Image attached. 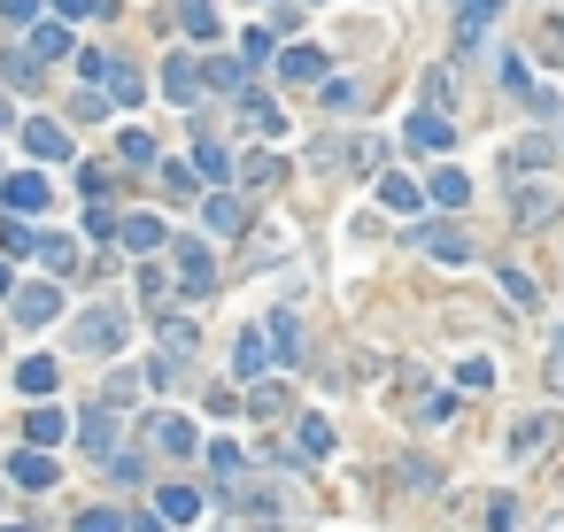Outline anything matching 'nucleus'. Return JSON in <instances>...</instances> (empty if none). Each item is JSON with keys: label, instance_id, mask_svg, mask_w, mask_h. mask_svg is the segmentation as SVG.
<instances>
[{"label": "nucleus", "instance_id": "nucleus-19", "mask_svg": "<svg viewBox=\"0 0 564 532\" xmlns=\"http://www.w3.org/2000/svg\"><path fill=\"white\" fill-rule=\"evenodd\" d=\"M549 432H556V417H518V424H511V456H534Z\"/></svg>", "mask_w": 564, "mask_h": 532}, {"label": "nucleus", "instance_id": "nucleus-5", "mask_svg": "<svg viewBox=\"0 0 564 532\" xmlns=\"http://www.w3.org/2000/svg\"><path fill=\"white\" fill-rule=\"evenodd\" d=\"M147 440H155L163 456H201V432H194L186 417H155V424H147Z\"/></svg>", "mask_w": 564, "mask_h": 532}, {"label": "nucleus", "instance_id": "nucleus-40", "mask_svg": "<svg viewBox=\"0 0 564 532\" xmlns=\"http://www.w3.org/2000/svg\"><path fill=\"white\" fill-rule=\"evenodd\" d=\"M77 532H124L117 509H77Z\"/></svg>", "mask_w": 564, "mask_h": 532}, {"label": "nucleus", "instance_id": "nucleus-21", "mask_svg": "<svg viewBox=\"0 0 564 532\" xmlns=\"http://www.w3.org/2000/svg\"><path fill=\"white\" fill-rule=\"evenodd\" d=\"M117 154H124V170H155V139H147L139 124H132V132L117 139Z\"/></svg>", "mask_w": 564, "mask_h": 532}, {"label": "nucleus", "instance_id": "nucleus-12", "mask_svg": "<svg viewBox=\"0 0 564 532\" xmlns=\"http://www.w3.org/2000/svg\"><path fill=\"white\" fill-rule=\"evenodd\" d=\"M155 517H163V524H194L201 517V494L194 486H163V494H155Z\"/></svg>", "mask_w": 564, "mask_h": 532}, {"label": "nucleus", "instance_id": "nucleus-34", "mask_svg": "<svg viewBox=\"0 0 564 532\" xmlns=\"http://www.w3.org/2000/svg\"><path fill=\"white\" fill-rule=\"evenodd\" d=\"M232 363H240V379H256V371H263V332L240 339V347H232Z\"/></svg>", "mask_w": 564, "mask_h": 532}, {"label": "nucleus", "instance_id": "nucleus-49", "mask_svg": "<svg viewBox=\"0 0 564 532\" xmlns=\"http://www.w3.org/2000/svg\"><path fill=\"white\" fill-rule=\"evenodd\" d=\"M0 532H39V524H0Z\"/></svg>", "mask_w": 564, "mask_h": 532}, {"label": "nucleus", "instance_id": "nucleus-18", "mask_svg": "<svg viewBox=\"0 0 564 532\" xmlns=\"http://www.w3.org/2000/svg\"><path fill=\"white\" fill-rule=\"evenodd\" d=\"M201 456H209V471H217L224 486H240V471H248V456H240V448H232V440H209V448H201Z\"/></svg>", "mask_w": 564, "mask_h": 532}, {"label": "nucleus", "instance_id": "nucleus-28", "mask_svg": "<svg viewBox=\"0 0 564 532\" xmlns=\"http://www.w3.org/2000/svg\"><path fill=\"white\" fill-rule=\"evenodd\" d=\"M248 417H286V386H279V379H263V386L248 394Z\"/></svg>", "mask_w": 564, "mask_h": 532}, {"label": "nucleus", "instance_id": "nucleus-11", "mask_svg": "<svg viewBox=\"0 0 564 532\" xmlns=\"http://www.w3.org/2000/svg\"><path fill=\"white\" fill-rule=\"evenodd\" d=\"M0 194H9V209H16V216H32V209H47V177H39V170H16Z\"/></svg>", "mask_w": 564, "mask_h": 532}, {"label": "nucleus", "instance_id": "nucleus-16", "mask_svg": "<svg viewBox=\"0 0 564 532\" xmlns=\"http://www.w3.org/2000/svg\"><path fill=\"white\" fill-rule=\"evenodd\" d=\"M24 32H32V47H24L32 62H62V54H70V32H62V24H24Z\"/></svg>", "mask_w": 564, "mask_h": 532}, {"label": "nucleus", "instance_id": "nucleus-45", "mask_svg": "<svg viewBox=\"0 0 564 532\" xmlns=\"http://www.w3.org/2000/svg\"><path fill=\"white\" fill-rule=\"evenodd\" d=\"M124 401H139V379L124 371V379H109V409H124Z\"/></svg>", "mask_w": 564, "mask_h": 532}, {"label": "nucleus", "instance_id": "nucleus-24", "mask_svg": "<svg viewBox=\"0 0 564 532\" xmlns=\"http://www.w3.org/2000/svg\"><path fill=\"white\" fill-rule=\"evenodd\" d=\"M9 479L16 486H54V463L47 456H9Z\"/></svg>", "mask_w": 564, "mask_h": 532}, {"label": "nucleus", "instance_id": "nucleus-46", "mask_svg": "<svg viewBox=\"0 0 564 532\" xmlns=\"http://www.w3.org/2000/svg\"><path fill=\"white\" fill-rule=\"evenodd\" d=\"M124 532H163V517H124Z\"/></svg>", "mask_w": 564, "mask_h": 532}, {"label": "nucleus", "instance_id": "nucleus-7", "mask_svg": "<svg viewBox=\"0 0 564 532\" xmlns=\"http://www.w3.org/2000/svg\"><path fill=\"white\" fill-rule=\"evenodd\" d=\"M24 147H32L39 162H70V154H77V147H70V132H62V124H47V116H32V124H24Z\"/></svg>", "mask_w": 564, "mask_h": 532}, {"label": "nucleus", "instance_id": "nucleus-6", "mask_svg": "<svg viewBox=\"0 0 564 532\" xmlns=\"http://www.w3.org/2000/svg\"><path fill=\"white\" fill-rule=\"evenodd\" d=\"M379 209H394V216H418V209H426V186H410L402 170H379Z\"/></svg>", "mask_w": 564, "mask_h": 532}, {"label": "nucleus", "instance_id": "nucleus-48", "mask_svg": "<svg viewBox=\"0 0 564 532\" xmlns=\"http://www.w3.org/2000/svg\"><path fill=\"white\" fill-rule=\"evenodd\" d=\"M9 286H16V279H9V262H0V294H9Z\"/></svg>", "mask_w": 564, "mask_h": 532}, {"label": "nucleus", "instance_id": "nucleus-17", "mask_svg": "<svg viewBox=\"0 0 564 532\" xmlns=\"http://www.w3.org/2000/svg\"><path fill=\"white\" fill-rule=\"evenodd\" d=\"M201 216H209V232H240V224H248L240 194H209V201H201Z\"/></svg>", "mask_w": 564, "mask_h": 532}, {"label": "nucleus", "instance_id": "nucleus-32", "mask_svg": "<svg viewBox=\"0 0 564 532\" xmlns=\"http://www.w3.org/2000/svg\"><path fill=\"white\" fill-rule=\"evenodd\" d=\"M317 70H326V62H317V47H286V54H279V77H317Z\"/></svg>", "mask_w": 564, "mask_h": 532}, {"label": "nucleus", "instance_id": "nucleus-14", "mask_svg": "<svg viewBox=\"0 0 564 532\" xmlns=\"http://www.w3.org/2000/svg\"><path fill=\"white\" fill-rule=\"evenodd\" d=\"M117 232H124V247H132V255H155V247L171 239V232H163V216H124Z\"/></svg>", "mask_w": 564, "mask_h": 532}, {"label": "nucleus", "instance_id": "nucleus-31", "mask_svg": "<svg viewBox=\"0 0 564 532\" xmlns=\"http://www.w3.org/2000/svg\"><path fill=\"white\" fill-rule=\"evenodd\" d=\"M240 116H248L256 132H271V139L286 132V116H279V101H240Z\"/></svg>", "mask_w": 564, "mask_h": 532}, {"label": "nucleus", "instance_id": "nucleus-1", "mask_svg": "<svg viewBox=\"0 0 564 532\" xmlns=\"http://www.w3.org/2000/svg\"><path fill=\"white\" fill-rule=\"evenodd\" d=\"M77 347H86V355H117L124 347V309L117 301L86 309V317H77Z\"/></svg>", "mask_w": 564, "mask_h": 532}, {"label": "nucleus", "instance_id": "nucleus-23", "mask_svg": "<svg viewBox=\"0 0 564 532\" xmlns=\"http://www.w3.org/2000/svg\"><path fill=\"white\" fill-rule=\"evenodd\" d=\"M426 255L433 262H471V239L464 232H426Z\"/></svg>", "mask_w": 564, "mask_h": 532}, {"label": "nucleus", "instance_id": "nucleus-42", "mask_svg": "<svg viewBox=\"0 0 564 532\" xmlns=\"http://www.w3.org/2000/svg\"><path fill=\"white\" fill-rule=\"evenodd\" d=\"M456 379H464V386H488V379H495V363H488V355H464Z\"/></svg>", "mask_w": 564, "mask_h": 532}, {"label": "nucleus", "instance_id": "nucleus-44", "mask_svg": "<svg viewBox=\"0 0 564 532\" xmlns=\"http://www.w3.org/2000/svg\"><path fill=\"white\" fill-rule=\"evenodd\" d=\"M54 9H62V16H109L117 0H54Z\"/></svg>", "mask_w": 564, "mask_h": 532}, {"label": "nucleus", "instance_id": "nucleus-25", "mask_svg": "<svg viewBox=\"0 0 564 532\" xmlns=\"http://www.w3.org/2000/svg\"><path fill=\"white\" fill-rule=\"evenodd\" d=\"M39 262H47V271H77V239L47 232V239H39Z\"/></svg>", "mask_w": 564, "mask_h": 532}, {"label": "nucleus", "instance_id": "nucleus-9", "mask_svg": "<svg viewBox=\"0 0 564 532\" xmlns=\"http://www.w3.org/2000/svg\"><path fill=\"white\" fill-rule=\"evenodd\" d=\"M426 201H441V209H464V201H471V177H464L456 162H441V170L426 177Z\"/></svg>", "mask_w": 564, "mask_h": 532}, {"label": "nucleus", "instance_id": "nucleus-38", "mask_svg": "<svg viewBox=\"0 0 564 532\" xmlns=\"http://www.w3.org/2000/svg\"><path fill=\"white\" fill-rule=\"evenodd\" d=\"M0 24H9V32H24V24H39V0H0Z\"/></svg>", "mask_w": 564, "mask_h": 532}, {"label": "nucleus", "instance_id": "nucleus-4", "mask_svg": "<svg viewBox=\"0 0 564 532\" xmlns=\"http://www.w3.org/2000/svg\"><path fill=\"white\" fill-rule=\"evenodd\" d=\"M549 216H556V194H549V186H518V194H511V224H518V232H541Z\"/></svg>", "mask_w": 564, "mask_h": 532}, {"label": "nucleus", "instance_id": "nucleus-30", "mask_svg": "<svg viewBox=\"0 0 564 532\" xmlns=\"http://www.w3.org/2000/svg\"><path fill=\"white\" fill-rule=\"evenodd\" d=\"M302 456H333V424L326 417H302Z\"/></svg>", "mask_w": 564, "mask_h": 532}, {"label": "nucleus", "instance_id": "nucleus-36", "mask_svg": "<svg viewBox=\"0 0 564 532\" xmlns=\"http://www.w3.org/2000/svg\"><path fill=\"white\" fill-rule=\"evenodd\" d=\"M0 247H9V255H32L39 239H32V224H24V216H9V224H0Z\"/></svg>", "mask_w": 564, "mask_h": 532}, {"label": "nucleus", "instance_id": "nucleus-2", "mask_svg": "<svg viewBox=\"0 0 564 532\" xmlns=\"http://www.w3.org/2000/svg\"><path fill=\"white\" fill-rule=\"evenodd\" d=\"M77 448H86V456H117V409L101 401V409H77Z\"/></svg>", "mask_w": 564, "mask_h": 532}, {"label": "nucleus", "instance_id": "nucleus-26", "mask_svg": "<svg viewBox=\"0 0 564 532\" xmlns=\"http://www.w3.org/2000/svg\"><path fill=\"white\" fill-rule=\"evenodd\" d=\"M186 32H194L201 47H217V32H224V24H217V9H209V0H186Z\"/></svg>", "mask_w": 564, "mask_h": 532}, {"label": "nucleus", "instance_id": "nucleus-22", "mask_svg": "<svg viewBox=\"0 0 564 532\" xmlns=\"http://www.w3.org/2000/svg\"><path fill=\"white\" fill-rule=\"evenodd\" d=\"M503 162H511V170H549V162H556V147H549V139H518Z\"/></svg>", "mask_w": 564, "mask_h": 532}, {"label": "nucleus", "instance_id": "nucleus-3", "mask_svg": "<svg viewBox=\"0 0 564 532\" xmlns=\"http://www.w3.org/2000/svg\"><path fill=\"white\" fill-rule=\"evenodd\" d=\"M179 286H186V294H209V286H217V255H209L201 239H179Z\"/></svg>", "mask_w": 564, "mask_h": 532}, {"label": "nucleus", "instance_id": "nucleus-50", "mask_svg": "<svg viewBox=\"0 0 564 532\" xmlns=\"http://www.w3.org/2000/svg\"><path fill=\"white\" fill-rule=\"evenodd\" d=\"M549 24H556V47H564V16H549Z\"/></svg>", "mask_w": 564, "mask_h": 532}, {"label": "nucleus", "instance_id": "nucleus-8", "mask_svg": "<svg viewBox=\"0 0 564 532\" xmlns=\"http://www.w3.org/2000/svg\"><path fill=\"white\" fill-rule=\"evenodd\" d=\"M16 294V324H54L62 317V294L54 286H9Z\"/></svg>", "mask_w": 564, "mask_h": 532}, {"label": "nucleus", "instance_id": "nucleus-29", "mask_svg": "<svg viewBox=\"0 0 564 532\" xmlns=\"http://www.w3.org/2000/svg\"><path fill=\"white\" fill-rule=\"evenodd\" d=\"M201 94H240V62H224V54H217V62L201 70Z\"/></svg>", "mask_w": 564, "mask_h": 532}, {"label": "nucleus", "instance_id": "nucleus-43", "mask_svg": "<svg viewBox=\"0 0 564 532\" xmlns=\"http://www.w3.org/2000/svg\"><path fill=\"white\" fill-rule=\"evenodd\" d=\"M356 101H364V85H348V77H341V85H326V109H356Z\"/></svg>", "mask_w": 564, "mask_h": 532}, {"label": "nucleus", "instance_id": "nucleus-35", "mask_svg": "<svg viewBox=\"0 0 564 532\" xmlns=\"http://www.w3.org/2000/svg\"><path fill=\"white\" fill-rule=\"evenodd\" d=\"M16 386H24V394H47V386H54V363H47V355H32V363L16 371Z\"/></svg>", "mask_w": 564, "mask_h": 532}, {"label": "nucleus", "instance_id": "nucleus-33", "mask_svg": "<svg viewBox=\"0 0 564 532\" xmlns=\"http://www.w3.org/2000/svg\"><path fill=\"white\" fill-rule=\"evenodd\" d=\"M101 77H109V101H124V109H132V101H139V94H147V85H139V77H132V70H117V62H109V70H101Z\"/></svg>", "mask_w": 564, "mask_h": 532}, {"label": "nucleus", "instance_id": "nucleus-15", "mask_svg": "<svg viewBox=\"0 0 564 532\" xmlns=\"http://www.w3.org/2000/svg\"><path fill=\"white\" fill-rule=\"evenodd\" d=\"M488 24H495V0H464V9H456V39H464V47L488 39Z\"/></svg>", "mask_w": 564, "mask_h": 532}, {"label": "nucleus", "instance_id": "nucleus-41", "mask_svg": "<svg viewBox=\"0 0 564 532\" xmlns=\"http://www.w3.org/2000/svg\"><path fill=\"white\" fill-rule=\"evenodd\" d=\"M9 85H16V94H32V85H39V62H32V54H9Z\"/></svg>", "mask_w": 564, "mask_h": 532}, {"label": "nucleus", "instance_id": "nucleus-39", "mask_svg": "<svg viewBox=\"0 0 564 532\" xmlns=\"http://www.w3.org/2000/svg\"><path fill=\"white\" fill-rule=\"evenodd\" d=\"M240 177H248V186H279V162H271V154H248V162H240Z\"/></svg>", "mask_w": 564, "mask_h": 532}, {"label": "nucleus", "instance_id": "nucleus-47", "mask_svg": "<svg viewBox=\"0 0 564 532\" xmlns=\"http://www.w3.org/2000/svg\"><path fill=\"white\" fill-rule=\"evenodd\" d=\"M549 379H556V386H564V339H556V363H549Z\"/></svg>", "mask_w": 564, "mask_h": 532}, {"label": "nucleus", "instance_id": "nucleus-20", "mask_svg": "<svg viewBox=\"0 0 564 532\" xmlns=\"http://www.w3.org/2000/svg\"><path fill=\"white\" fill-rule=\"evenodd\" d=\"M224 170H232V154L217 139H194V177H217V186H224Z\"/></svg>", "mask_w": 564, "mask_h": 532}, {"label": "nucleus", "instance_id": "nucleus-10", "mask_svg": "<svg viewBox=\"0 0 564 532\" xmlns=\"http://www.w3.org/2000/svg\"><path fill=\"white\" fill-rule=\"evenodd\" d=\"M163 94H171V101H201V62H194V54H171V62H163Z\"/></svg>", "mask_w": 564, "mask_h": 532}, {"label": "nucleus", "instance_id": "nucleus-37", "mask_svg": "<svg viewBox=\"0 0 564 532\" xmlns=\"http://www.w3.org/2000/svg\"><path fill=\"white\" fill-rule=\"evenodd\" d=\"M62 432H70V424H62L54 409H32V440H39V448H54V440H62Z\"/></svg>", "mask_w": 564, "mask_h": 532}, {"label": "nucleus", "instance_id": "nucleus-13", "mask_svg": "<svg viewBox=\"0 0 564 532\" xmlns=\"http://www.w3.org/2000/svg\"><path fill=\"white\" fill-rule=\"evenodd\" d=\"M410 147L449 154V116H441V109H418V116H410Z\"/></svg>", "mask_w": 564, "mask_h": 532}, {"label": "nucleus", "instance_id": "nucleus-27", "mask_svg": "<svg viewBox=\"0 0 564 532\" xmlns=\"http://www.w3.org/2000/svg\"><path fill=\"white\" fill-rule=\"evenodd\" d=\"M271 355H286V363H294V355H302V324H294L286 309L271 317Z\"/></svg>", "mask_w": 564, "mask_h": 532}]
</instances>
